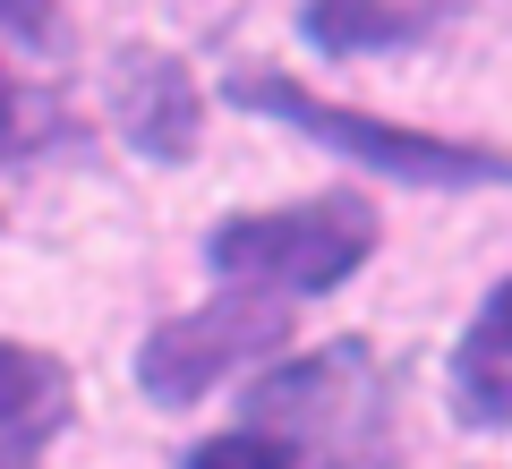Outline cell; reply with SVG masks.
Returning <instances> with one entry per match:
<instances>
[{
	"label": "cell",
	"mask_w": 512,
	"mask_h": 469,
	"mask_svg": "<svg viewBox=\"0 0 512 469\" xmlns=\"http://www.w3.org/2000/svg\"><path fill=\"white\" fill-rule=\"evenodd\" d=\"M9 154H26V94L0 77V163H9Z\"/></svg>",
	"instance_id": "cell-9"
},
{
	"label": "cell",
	"mask_w": 512,
	"mask_h": 469,
	"mask_svg": "<svg viewBox=\"0 0 512 469\" xmlns=\"http://www.w3.org/2000/svg\"><path fill=\"white\" fill-rule=\"evenodd\" d=\"M291 350V307L248 299V290H214L205 307H180L137 342V393L154 410H197L205 393H222L231 376L282 359Z\"/></svg>",
	"instance_id": "cell-4"
},
{
	"label": "cell",
	"mask_w": 512,
	"mask_h": 469,
	"mask_svg": "<svg viewBox=\"0 0 512 469\" xmlns=\"http://www.w3.org/2000/svg\"><path fill=\"white\" fill-rule=\"evenodd\" d=\"M444 393H453L461 427L512 435V273L478 299V316L453 333V359H444Z\"/></svg>",
	"instance_id": "cell-6"
},
{
	"label": "cell",
	"mask_w": 512,
	"mask_h": 469,
	"mask_svg": "<svg viewBox=\"0 0 512 469\" xmlns=\"http://www.w3.org/2000/svg\"><path fill=\"white\" fill-rule=\"evenodd\" d=\"M111 128L128 137V154L146 163H188L205 137V86L180 52L163 43H128L111 60Z\"/></svg>",
	"instance_id": "cell-5"
},
{
	"label": "cell",
	"mask_w": 512,
	"mask_h": 469,
	"mask_svg": "<svg viewBox=\"0 0 512 469\" xmlns=\"http://www.w3.org/2000/svg\"><path fill=\"white\" fill-rule=\"evenodd\" d=\"M376 256V205L359 188H316L291 205H256V214H222L205 231V265L222 290L248 299H325Z\"/></svg>",
	"instance_id": "cell-2"
},
{
	"label": "cell",
	"mask_w": 512,
	"mask_h": 469,
	"mask_svg": "<svg viewBox=\"0 0 512 469\" xmlns=\"http://www.w3.org/2000/svg\"><path fill=\"white\" fill-rule=\"evenodd\" d=\"M231 103L256 111V120L299 128L308 145L342 154L350 171H384V180H410V188H504L512 180L504 145L444 137V128H402V120H376V111L325 103V94H308L299 77H282V69H239L231 77Z\"/></svg>",
	"instance_id": "cell-3"
},
{
	"label": "cell",
	"mask_w": 512,
	"mask_h": 469,
	"mask_svg": "<svg viewBox=\"0 0 512 469\" xmlns=\"http://www.w3.org/2000/svg\"><path fill=\"white\" fill-rule=\"evenodd\" d=\"M444 26V9H367V0H308L299 35L333 60H367V52H410Z\"/></svg>",
	"instance_id": "cell-8"
},
{
	"label": "cell",
	"mask_w": 512,
	"mask_h": 469,
	"mask_svg": "<svg viewBox=\"0 0 512 469\" xmlns=\"http://www.w3.org/2000/svg\"><path fill=\"white\" fill-rule=\"evenodd\" d=\"M180 469H402L393 461V376L350 342L299 350L248 384L239 427L188 444Z\"/></svg>",
	"instance_id": "cell-1"
},
{
	"label": "cell",
	"mask_w": 512,
	"mask_h": 469,
	"mask_svg": "<svg viewBox=\"0 0 512 469\" xmlns=\"http://www.w3.org/2000/svg\"><path fill=\"white\" fill-rule=\"evenodd\" d=\"M69 410H77V393H69V367L52 350L0 342V469H43Z\"/></svg>",
	"instance_id": "cell-7"
}]
</instances>
